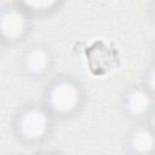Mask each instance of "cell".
<instances>
[{
    "instance_id": "obj_12",
    "label": "cell",
    "mask_w": 155,
    "mask_h": 155,
    "mask_svg": "<svg viewBox=\"0 0 155 155\" xmlns=\"http://www.w3.org/2000/svg\"><path fill=\"white\" fill-rule=\"evenodd\" d=\"M151 155H155V150H154V151H153V153H151Z\"/></svg>"
},
{
    "instance_id": "obj_5",
    "label": "cell",
    "mask_w": 155,
    "mask_h": 155,
    "mask_svg": "<svg viewBox=\"0 0 155 155\" xmlns=\"http://www.w3.org/2000/svg\"><path fill=\"white\" fill-rule=\"evenodd\" d=\"M0 29L6 39L16 40L21 38L27 29V18L17 8H7L1 11L0 16Z\"/></svg>"
},
{
    "instance_id": "obj_10",
    "label": "cell",
    "mask_w": 155,
    "mask_h": 155,
    "mask_svg": "<svg viewBox=\"0 0 155 155\" xmlns=\"http://www.w3.org/2000/svg\"><path fill=\"white\" fill-rule=\"evenodd\" d=\"M150 12H151L153 18L155 19V1H153V2L150 4Z\"/></svg>"
},
{
    "instance_id": "obj_4",
    "label": "cell",
    "mask_w": 155,
    "mask_h": 155,
    "mask_svg": "<svg viewBox=\"0 0 155 155\" xmlns=\"http://www.w3.org/2000/svg\"><path fill=\"white\" fill-rule=\"evenodd\" d=\"M50 59L47 50L39 45L28 47L21 57L23 69L33 76L42 75L50 67Z\"/></svg>"
},
{
    "instance_id": "obj_6",
    "label": "cell",
    "mask_w": 155,
    "mask_h": 155,
    "mask_svg": "<svg viewBox=\"0 0 155 155\" xmlns=\"http://www.w3.org/2000/svg\"><path fill=\"white\" fill-rule=\"evenodd\" d=\"M127 142L132 155H151L155 150V133L150 127L143 125L132 128Z\"/></svg>"
},
{
    "instance_id": "obj_7",
    "label": "cell",
    "mask_w": 155,
    "mask_h": 155,
    "mask_svg": "<svg viewBox=\"0 0 155 155\" xmlns=\"http://www.w3.org/2000/svg\"><path fill=\"white\" fill-rule=\"evenodd\" d=\"M22 5L25 8H29L31 11H47L51 10L53 6L57 5L56 1L53 0H28V1H23Z\"/></svg>"
},
{
    "instance_id": "obj_9",
    "label": "cell",
    "mask_w": 155,
    "mask_h": 155,
    "mask_svg": "<svg viewBox=\"0 0 155 155\" xmlns=\"http://www.w3.org/2000/svg\"><path fill=\"white\" fill-rule=\"evenodd\" d=\"M150 128L154 131V133H155V109L153 110V113H151V117H150Z\"/></svg>"
},
{
    "instance_id": "obj_1",
    "label": "cell",
    "mask_w": 155,
    "mask_h": 155,
    "mask_svg": "<svg viewBox=\"0 0 155 155\" xmlns=\"http://www.w3.org/2000/svg\"><path fill=\"white\" fill-rule=\"evenodd\" d=\"M81 93L75 81L69 78H56L46 88L45 102L56 115H68L80 104Z\"/></svg>"
},
{
    "instance_id": "obj_8",
    "label": "cell",
    "mask_w": 155,
    "mask_h": 155,
    "mask_svg": "<svg viewBox=\"0 0 155 155\" xmlns=\"http://www.w3.org/2000/svg\"><path fill=\"white\" fill-rule=\"evenodd\" d=\"M145 85H147V90H148L151 94H155V65H153V67L147 71Z\"/></svg>"
},
{
    "instance_id": "obj_11",
    "label": "cell",
    "mask_w": 155,
    "mask_h": 155,
    "mask_svg": "<svg viewBox=\"0 0 155 155\" xmlns=\"http://www.w3.org/2000/svg\"><path fill=\"white\" fill-rule=\"evenodd\" d=\"M38 155H53V154H48V153H44V154H38Z\"/></svg>"
},
{
    "instance_id": "obj_3",
    "label": "cell",
    "mask_w": 155,
    "mask_h": 155,
    "mask_svg": "<svg viewBox=\"0 0 155 155\" xmlns=\"http://www.w3.org/2000/svg\"><path fill=\"white\" fill-rule=\"evenodd\" d=\"M122 108L130 117H142L151 108V93L144 87H132L124 97Z\"/></svg>"
},
{
    "instance_id": "obj_2",
    "label": "cell",
    "mask_w": 155,
    "mask_h": 155,
    "mask_svg": "<svg viewBox=\"0 0 155 155\" xmlns=\"http://www.w3.org/2000/svg\"><path fill=\"white\" fill-rule=\"evenodd\" d=\"M15 127L18 137L27 142H38L42 139L50 128V117L45 109L29 105L19 110L16 116Z\"/></svg>"
}]
</instances>
